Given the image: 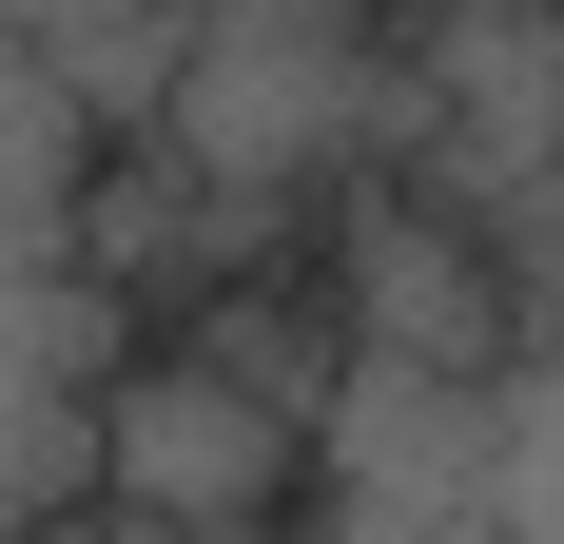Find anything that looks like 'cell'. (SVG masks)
<instances>
[{
  "label": "cell",
  "mask_w": 564,
  "mask_h": 544,
  "mask_svg": "<svg viewBox=\"0 0 564 544\" xmlns=\"http://www.w3.org/2000/svg\"><path fill=\"white\" fill-rule=\"evenodd\" d=\"M545 20H564V0H545Z\"/></svg>",
  "instance_id": "ba28073f"
},
{
  "label": "cell",
  "mask_w": 564,
  "mask_h": 544,
  "mask_svg": "<svg viewBox=\"0 0 564 544\" xmlns=\"http://www.w3.org/2000/svg\"><path fill=\"white\" fill-rule=\"evenodd\" d=\"M409 117V58L370 40V0H195L175 20V98L156 137L215 175V215H273L332 156H370Z\"/></svg>",
  "instance_id": "7a4b0ae2"
},
{
  "label": "cell",
  "mask_w": 564,
  "mask_h": 544,
  "mask_svg": "<svg viewBox=\"0 0 564 544\" xmlns=\"http://www.w3.org/2000/svg\"><path fill=\"white\" fill-rule=\"evenodd\" d=\"M137 370L117 272L0 253V544H40L58 505H98V389Z\"/></svg>",
  "instance_id": "277c9868"
},
{
  "label": "cell",
  "mask_w": 564,
  "mask_h": 544,
  "mask_svg": "<svg viewBox=\"0 0 564 544\" xmlns=\"http://www.w3.org/2000/svg\"><path fill=\"white\" fill-rule=\"evenodd\" d=\"M175 20H195V0H0V40H40L58 78H78V117H156L175 98Z\"/></svg>",
  "instance_id": "52a82bcc"
},
{
  "label": "cell",
  "mask_w": 564,
  "mask_h": 544,
  "mask_svg": "<svg viewBox=\"0 0 564 544\" xmlns=\"http://www.w3.org/2000/svg\"><path fill=\"white\" fill-rule=\"evenodd\" d=\"M350 370H409V389L525 370V292H507V253L448 195H370L350 215Z\"/></svg>",
  "instance_id": "5b68a950"
},
{
  "label": "cell",
  "mask_w": 564,
  "mask_h": 544,
  "mask_svg": "<svg viewBox=\"0 0 564 544\" xmlns=\"http://www.w3.org/2000/svg\"><path fill=\"white\" fill-rule=\"evenodd\" d=\"M409 117L448 137L467 195H564V20H448L409 58Z\"/></svg>",
  "instance_id": "8992f818"
},
{
  "label": "cell",
  "mask_w": 564,
  "mask_h": 544,
  "mask_svg": "<svg viewBox=\"0 0 564 544\" xmlns=\"http://www.w3.org/2000/svg\"><path fill=\"white\" fill-rule=\"evenodd\" d=\"M98 505L137 544H273L312 505V428H292L273 389L195 370V350H137L98 389Z\"/></svg>",
  "instance_id": "3957f363"
},
{
  "label": "cell",
  "mask_w": 564,
  "mask_h": 544,
  "mask_svg": "<svg viewBox=\"0 0 564 544\" xmlns=\"http://www.w3.org/2000/svg\"><path fill=\"white\" fill-rule=\"evenodd\" d=\"M312 544H564V350L487 389L350 370L312 409Z\"/></svg>",
  "instance_id": "6da1fadb"
}]
</instances>
